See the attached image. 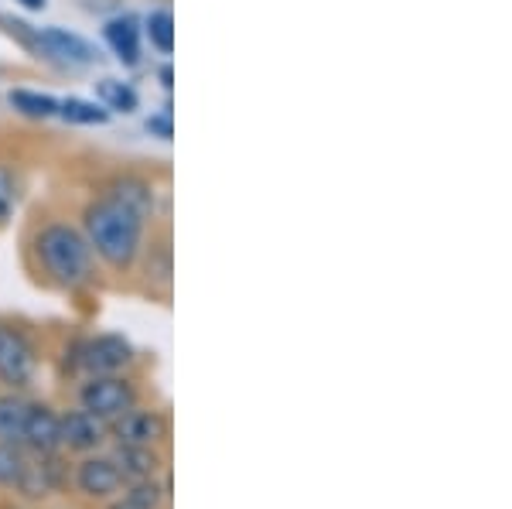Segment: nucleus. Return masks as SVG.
I'll list each match as a JSON object with an SVG mask.
<instances>
[{
    "label": "nucleus",
    "mask_w": 512,
    "mask_h": 509,
    "mask_svg": "<svg viewBox=\"0 0 512 509\" xmlns=\"http://www.w3.org/2000/svg\"><path fill=\"white\" fill-rule=\"evenodd\" d=\"M35 366H38L35 346H31L21 332L0 325V380L14 390L28 387L31 376H35Z\"/></svg>",
    "instance_id": "5"
},
{
    "label": "nucleus",
    "mask_w": 512,
    "mask_h": 509,
    "mask_svg": "<svg viewBox=\"0 0 512 509\" xmlns=\"http://www.w3.org/2000/svg\"><path fill=\"white\" fill-rule=\"evenodd\" d=\"M164 431H168V424H164V417L158 410H140L137 404L113 421V438H117V445L154 448L164 438Z\"/></svg>",
    "instance_id": "9"
},
{
    "label": "nucleus",
    "mask_w": 512,
    "mask_h": 509,
    "mask_svg": "<svg viewBox=\"0 0 512 509\" xmlns=\"http://www.w3.org/2000/svg\"><path fill=\"white\" fill-rule=\"evenodd\" d=\"M110 509H144V506H134L130 499H117V503H113Z\"/></svg>",
    "instance_id": "26"
},
{
    "label": "nucleus",
    "mask_w": 512,
    "mask_h": 509,
    "mask_svg": "<svg viewBox=\"0 0 512 509\" xmlns=\"http://www.w3.org/2000/svg\"><path fill=\"white\" fill-rule=\"evenodd\" d=\"M147 28V38H151V45L158 48V52L168 55L171 48H175V18H171V11H151L144 21Z\"/></svg>",
    "instance_id": "20"
},
{
    "label": "nucleus",
    "mask_w": 512,
    "mask_h": 509,
    "mask_svg": "<svg viewBox=\"0 0 512 509\" xmlns=\"http://www.w3.org/2000/svg\"><path fill=\"white\" fill-rule=\"evenodd\" d=\"M144 219H137L127 205L117 199H99L86 209V240L89 250H96L113 270H127L140 253Z\"/></svg>",
    "instance_id": "1"
},
{
    "label": "nucleus",
    "mask_w": 512,
    "mask_h": 509,
    "mask_svg": "<svg viewBox=\"0 0 512 509\" xmlns=\"http://www.w3.org/2000/svg\"><path fill=\"white\" fill-rule=\"evenodd\" d=\"M147 130H151V134H158L161 141H171V117H168V113H164V117H151V120H147Z\"/></svg>",
    "instance_id": "24"
},
{
    "label": "nucleus",
    "mask_w": 512,
    "mask_h": 509,
    "mask_svg": "<svg viewBox=\"0 0 512 509\" xmlns=\"http://www.w3.org/2000/svg\"><path fill=\"white\" fill-rule=\"evenodd\" d=\"M137 404V390L130 380H123L120 373L110 376H89L79 387V407L86 414L99 417L103 424H113L120 414H127Z\"/></svg>",
    "instance_id": "3"
},
{
    "label": "nucleus",
    "mask_w": 512,
    "mask_h": 509,
    "mask_svg": "<svg viewBox=\"0 0 512 509\" xmlns=\"http://www.w3.org/2000/svg\"><path fill=\"white\" fill-rule=\"evenodd\" d=\"M21 448L28 455H55L62 451V417L48 404H31L24 417Z\"/></svg>",
    "instance_id": "6"
},
{
    "label": "nucleus",
    "mask_w": 512,
    "mask_h": 509,
    "mask_svg": "<svg viewBox=\"0 0 512 509\" xmlns=\"http://www.w3.org/2000/svg\"><path fill=\"white\" fill-rule=\"evenodd\" d=\"M110 458L123 475V486H127V482H140V479H154V475H161V465H164L158 451L140 448V445H117L110 451Z\"/></svg>",
    "instance_id": "12"
},
{
    "label": "nucleus",
    "mask_w": 512,
    "mask_h": 509,
    "mask_svg": "<svg viewBox=\"0 0 512 509\" xmlns=\"http://www.w3.org/2000/svg\"><path fill=\"white\" fill-rule=\"evenodd\" d=\"M72 479H76V489L86 499H113L117 492H123V475L117 465H113V458L96 455V451L82 458Z\"/></svg>",
    "instance_id": "7"
},
{
    "label": "nucleus",
    "mask_w": 512,
    "mask_h": 509,
    "mask_svg": "<svg viewBox=\"0 0 512 509\" xmlns=\"http://www.w3.org/2000/svg\"><path fill=\"white\" fill-rule=\"evenodd\" d=\"M96 93H99V106H103V110H113V113H134L140 103L134 89L120 79H103L96 86Z\"/></svg>",
    "instance_id": "17"
},
{
    "label": "nucleus",
    "mask_w": 512,
    "mask_h": 509,
    "mask_svg": "<svg viewBox=\"0 0 512 509\" xmlns=\"http://www.w3.org/2000/svg\"><path fill=\"white\" fill-rule=\"evenodd\" d=\"M55 117L69 120V123H79V127H103L110 120V110H103L99 103L93 100H79V96H69V100L59 103V113Z\"/></svg>",
    "instance_id": "16"
},
{
    "label": "nucleus",
    "mask_w": 512,
    "mask_h": 509,
    "mask_svg": "<svg viewBox=\"0 0 512 509\" xmlns=\"http://www.w3.org/2000/svg\"><path fill=\"white\" fill-rule=\"evenodd\" d=\"M18 4L24 7V11H45L48 0H18Z\"/></svg>",
    "instance_id": "25"
},
{
    "label": "nucleus",
    "mask_w": 512,
    "mask_h": 509,
    "mask_svg": "<svg viewBox=\"0 0 512 509\" xmlns=\"http://www.w3.org/2000/svg\"><path fill=\"white\" fill-rule=\"evenodd\" d=\"M11 106L31 120H48L59 113V100H52V96H45V93H31V89H14Z\"/></svg>",
    "instance_id": "19"
},
{
    "label": "nucleus",
    "mask_w": 512,
    "mask_h": 509,
    "mask_svg": "<svg viewBox=\"0 0 512 509\" xmlns=\"http://www.w3.org/2000/svg\"><path fill=\"white\" fill-rule=\"evenodd\" d=\"M28 400L21 393H4L0 397V441H18L24 431V417H28Z\"/></svg>",
    "instance_id": "15"
},
{
    "label": "nucleus",
    "mask_w": 512,
    "mask_h": 509,
    "mask_svg": "<svg viewBox=\"0 0 512 509\" xmlns=\"http://www.w3.org/2000/svg\"><path fill=\"white\" fill-rule=\"evenodd\" d=\"M123 499H130L134 506H144V509H161L164 499H168V482L164 479H140V482H127L123 486Z\"/></svg>",
    "instance_id": "18"
},
{
    "label": "nucleus",
    "mask_w": 512,
    "mask_h": 509,
    "mask_svg": "<svg viewBox=\"0 0 512 509\" xmlns=\"http://www.w3.org/2000/svg\"><path fill=\"white\" fill-rule=\"evenodd\" d=\"M147 281L168 287V281H171V257H168V250H158V260H154V257L147 260Z\"/></svg>",
    "instance_id": "23"
},
{
    "label": "nucleus",
    "mask_w": 512,
    "mask_h": 509,
    "mask_svg": "<svg viewBox=\"0 0 512 509\" xmlns=\"http://www.w3.org/2000/svg\"><path fill=\"white\" fill-rule=\"evenodd\" d=\"M106 441V424L86 410H69L62 414V448L76 451V455H93Z\"/></svg>",
    "instance_id": "10"
},
{
    "label": "nucleus",
    "mask_w": 512,
    "mask_h": 509,
    "mask_svg": "<svg viewBox=\"0 0 512 509\" xmlns=\"http://www.w3.org/2000/svg\"><path fill=\"white\" fill-rule=\"evenodd\" d=\"M110 199L127 205L137 219H147L154 212V192H151V185L140 182V178H123V182H117L110 188Z\"/></svg>",
    "instance_id": "14"
},
{
    "label": "nucleus",
    "mask_w": 512,
    "mask_h": 509,
    "mask_svg": "<svg viewBox=\"0 0 512 509\" xmlns=\"http://www.w3.org/2000/svg\"><path fill=\"white\" fill-rule=\"evenodd\" d=\"M38 45L48 59H59L65 65H93L96 62V48L86 38L72 35L65 28H45L38 31Z\"/></svg>",
    "instance_id": "11"
},
{
    "label": "nucleus",
    "mask_w": 512,
    "mask_h": 509,
    "mask_svg": "<svg viewBox=\"0 0 512 509\" xmlns=\"http://www.w3.org/2000/svg\"><path fill=\"white\" fill-rule=\"evenodd\" d=\"M65 479H69V469H65L59 451H55V455L28 458L18 482H14V489H18L24 499H48V496H55V492H62Z\"/></svg>",
    "instance_id": "4"
},
{
    "label": "nucleus",
    "mask_w": 512,
    "mask_h": 509,
    "mask_svg": "<svg viewBox=\"0 0 512 509\" xmlns=\"http://www.w3.org/2000/svg\"><path fill=\"white\" fill-rule=\"evenodd\" d=\"M35 250L52 281H59L62 287H82L93 277V250L79 229L62 223L45 226L35 240Z\"/></svg>",
    "instance_id": "2"
},
{
    "label": "nucleus",
    "mask_w": 512,
    "mask_h": 509,
    "mask_svg": "<svg viewBox=\"0 0 512 509\" xmlns=\"http://www.w3.org/2000/svg\"><path fill=\"white\" fill-rule=\"evenodd\" d=\"M79 363L86 366L89 376L123 373V369L134 363V349H130V342L120 339V335H99V339H89L86 346H82Z\"/></svg>",
    "instance_id": "8"
},
{
    "label": "nucleus",
    "mask_w": 512,
    "mask_h": 509,
    "mask_svg": "<svg viewBox=\"0 0 512 509\" xmlns=\"http://www.w3.org/2000/svg\"><path fill=\"white\" fill-rule=\"evenodd\" d=\"M28 462V451L18 441H0V486H14Z\"/></svg>",
    "instance_id": "21"
},
{
    "label": "nucleus",
    "mask_w": 512,
    "mask_h": 509,
    "mask_svg": "<svg viewBox=\"0 0 512 509\" xmlns=\"http://www.w3.org/2000/svg\"><path fill=\"white\" fill-rule=\"evenodd\" d=\"M106 45L113 48V55L123 65H137L140 62V24L137 18L123 14V18H113L106 24Z\"/></svg>",
    "instance_id": "13"
},
{
    "label": "nucleus",
    "mask_w": 512,
    "mask_h": 509,
    "mask_svg": "<svg viewBox=\"0 0 512 509\" xmlns=\"http://www.w3.org/2000/svg\"><path fill=\"white\" fill-rule=\"evenodd\" d=\"M14 202H18V192H14V178H11V171L0 164V226L11 219Z\"/></svg>",
    "instance_id": "22"
}]
</instances>
